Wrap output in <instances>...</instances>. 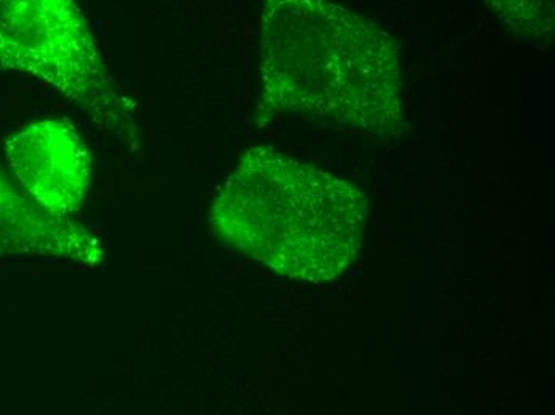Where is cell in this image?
<instances>
[{
  "instance_id": "cell-2",
  "label": "cell",
  "mask_w": 555,
  "mask_h": 415,
  "mask_svg": "<svg viewBox=\"0 0 555 415\" xmlns=\"http://www.w3.org/2000/svg\"><path fill=\"white\" fill-rule=\"evenodd\" d=\"M367 221L360 189L276 148H249L219 189L209 224L223 243L283 278H340Z\"/></svg>"
},
{
  "instance_id": "cell-4",
  "label": "cell",
  "mask_w": 555,
  "mask_h": 415,
  "mask_svg": "<svg viewBox=\"0 0 555 415\" xmlns=\"http://www.w3.org/2000/svg\"><path fill=\"white\" fill-rule=\"evenodd\" d=\"M7 158L20 187L40 208L73 219L90 192V151L66 120L33 121L7 140Z\"/></svg>"
},
{
  "instance_id": "cell-6",
  "label": "cell",
  "mask_w": 555,
  "mask_h": 415,
  "mask_svg": "<svg viewBox=\"0 0 555 415\" xmlns=\"http://www.w3.org/2000/svg\"><path fill=\"white\" fill-rule=\"evenodd\" d=\"M486 3L517 40L540 50L550 49L554 39V0H486Z\"/></svg>"
},
{
  "instance_id": "cell-1",
  "label": "cell",
  "mask_w": 555,
  "mask_h": 415,
  "mask_svg": "<svg viewBox=\"0 0 555 415\" xmlns=\"http://www.w3.org/2000/svg\"><path fill=\"white\" fill-rule=\"evenodd\" d=\"M257 125L299 114L375 138L408 131L399 47L333 0H266Z\"/></svg>"
},
{
  "instance_id": "cell-5",
  "label": "cell",
  "mask_w": 555,
  "mask_h": 415,
  "mask_svg": "<svg viewBox=\"0 0 555 415\" xmlns=\"http://www.w3.org/2000/svg\"><path fill=\"white\" fill-rule=\"evenodd\" d=\"M0 256H42L96 269L106 249L87 225L50 215L0 171Z\"/></svg>"
},
{
  "instance_id": "cell-3",
  "label": "cell",
  "mask_w": 555,
  "mask_h": 415,
  "mask_svg": "<svg viewBox=\"0 0 555 415\" xmlns=\"http://www.w3.org/2000/svg\"><path fill=\"white\" fill-rule=\"evenodd\" d=\"M0 64L49 83L107 130L138 131V104L118 90L76 0H0Z\"/></svg>"
}]
</instances>
